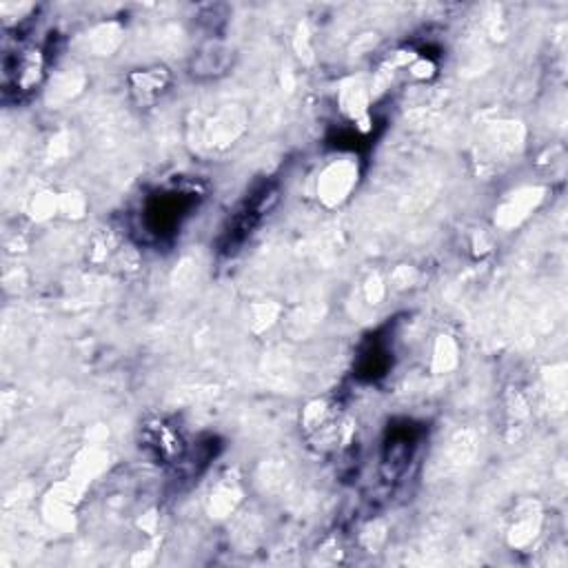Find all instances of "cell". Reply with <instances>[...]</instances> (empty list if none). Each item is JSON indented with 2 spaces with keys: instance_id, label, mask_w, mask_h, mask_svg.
Here are the masks:
<instances>
[{
  "instance_id": "obj_3",
  "label": "cell",
  "mask_w": 568,
  "mask_h": 568,
  "mask_svg": "<svg viewBox=\"0 0 568 568\" xmlns=\"http://www.w3.org/2000/svg\"><path fill=\"white\" fill-rule=\"evenodd\" d=\"M140 448L160 464H178L189 446L173 422L155 417L140 428Z\"/></svg>"
},
{
  "instance_id": "obj_1",
  "label": "cell",
  "mask_w": 568,
  "mask_h": 568,
  "mask_svg": "<svg viewBox=\"0 0 568 568\" xmlns=\"http://www.w3.org/2000/svg\"><path fill=\"white\" fill-rule=\"evenodd\" d=\"M197 186H189L184 182H175L171 186H164L155 193H151L140 211V229L151 240H162L171 233H175L182 222L191 215V211L200 202Z\"/></svg>"
},
{
  "instance_id": "obj_4",
  "label": "cell",
  "mask_w": 568,
  "mask_h": 568,
  "mask_svg": "<svg viewBox=\"0 0 568 568\" xmlns=\"http://www.w3.org/2000/svg\"><path fill=\"white\" fill-rule=\"evenodd\" d=\"M166 84L164 69H153V71H142L133 75V91L140 95L142 102L153 100L158 93H162V87Z\"/></svg>"
},
{
  "instance_id": "obj_2",
  "label": "cell",
  "mask_w": 568,
  "mask_h": 568,
  "mask_svg": "<svg viewBox=\"0 0 568 568\" xmlns=\"http://www.w3.org/2000/svg\"><path fill=\"white\" fill-rule=\"evenodd\" d=\"M422 439V428L408 419L393 424L382 444V470L388 479H397L410 466Z\"/></svg>"
}]
</instances>
